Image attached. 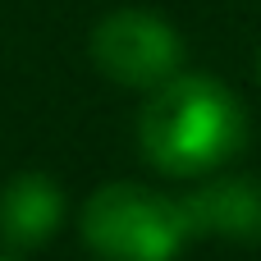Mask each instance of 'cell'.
<instances>
[{
	"label": "cell",
	"mask_w": 261,
	"mask_h": 261,
	"mask_svg": "<svg viewBox=\"0 0 261 261\" xmlns=\"http://www.w3.org/2000/svg\"><path fill=\"white\" fill-rule=\"evenodd\" d=\"M138 147L170 179H206L248 147V110L220 78L174 73L138 110Z\"/></svg>",
	"instance_id": "obj_1"
},
{
	"label": "cell",
	"mask_w": 261,
	"mask_h": 261,
	"mask_svg": "<svg viewBox=\"0 0 261 261\" xmlns=\"http://www.w3.org/2000/svg\"><path fill=\"white\" fill-rule=\"evenodd\" d=\"M78 234L101 261H174L193 239L184 202L133 179L101 184L78 211Z\"/></svg>",
	"instance_id": "obj_2"
},
{
	"label": "cell",
	"mask_w": 261,
	"mask_h": 261,
	"mask_svg": "<svg viewBox=\"0 0 261 261\" xmlns=\"http://www.w3.org/2000/svg\"><path fill=\"white\" fill-rule=\"evenodd\" d=\"M87 50H92V64L110 83L138 87V92L161 87L184 64V37L156 9H115V14H106L92 28Z\"/></svg>",
	"instance_id": "obj_3"
},
{
	"label": "cell",
	"mask_w": 261,
	"mask_h": 261,
	"mask_svg": "<svg viewBox=\"0 0 261 261\" xmlns=\"http://www.w3.org/2000/svg\"><path fill=\"white\" fill-rule=\"evenodd\" d=\"M188 234L220 239L239 248L261 243V179L257 174H216L184 197Z\"/></svg>",
	"instance_id": "obj_4"
},
{
	"label": "cell",
	"mask_w": 261,
	"mask_h": 261,
	"mask_svg": "<svg viewBox=\"0 0 261 261\" xmlns=\"http://www.w3.org/2000/svg\"><path fill=\"white\" fill-rule=\"evenodd\" d=\"M64 216H69V202H64V188L50 174L23 170L0 188V239L18 252L46 248L60 234Z\"/></svg>",
	"instance_id": "obj_5"
},
{
	"label": "cell",
	"mask_w": 261,
	"mask_h": 261,
	"mask_svg": "<svg viewBox=\"0 0 261 261\" xmlns=\"http://www.w3.org/2000/svg\"><path fill=\"white\" fill-rule=\"evenodd\" d=\"M257 73H261V55H257Z\"/></svg>",
	"instance_id": "obj_6"
},
{
	"label": "cell",
	"mask_w": 261,
	"mask_h": 261,
	"mask_svg": "<svg viewBox=\"0 0 261 261\" xmlns=\"http://www.w3.org/2000/svg\"><path fill=\"white\" fill-rule=\"evenodd\" d=\"M0 261H18V257H0Z\"/></svg>",
	"instance_id": "obj_7"
}]
</instances>
